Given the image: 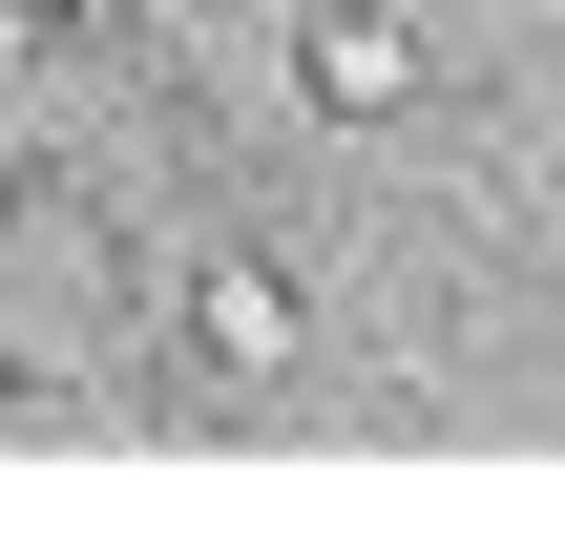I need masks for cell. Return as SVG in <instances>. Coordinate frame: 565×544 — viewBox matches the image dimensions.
<instances>
[{
  "label": "cell",
  "instance_id": "cell-1",
  "mask_svg": "<svg viewBox=\"0 0 565 544\" xmlns=\"http://www.w3.org/2000/svg\"><path fill=\"white\" fill-rule=\"evenodd\" d=\"M189 356H210L231 398H273V377L315 356V314H294V273H273V252H210V273H189Z\"/></svg>",
  "mask_w": 565,
  "mask_h": 544
},
{
  "label": "cell",
  "instance_id": "cell-2",
  "mask_svg": "<svg viewBox=\"0 0 565 544\" xmlns=\"http://www.w3.org/2000/svg\"><path fill=\"white\" fill-rule=\"evenodd\" d=\"M294 84H315L335 126H398V105H419V21H398V0H315V21H294Z\"/></svg>",
  "mask_w": 565,
  "mask_h": 544
},
{
  "label": "cell",
  "instance_id": "cell-3",
  "mask_svg": "<svg viewBox=\"0 0 565 544\" xmlns=\"http://www.w3.org/2000/svg\"><path fill=\"white\" fill-rule=\"evenodd\" d=\"M21 21H84V0H21Z\"/></svg>",
  "mask_w": 565,
  "mask_h": 544
}]
</instances>
